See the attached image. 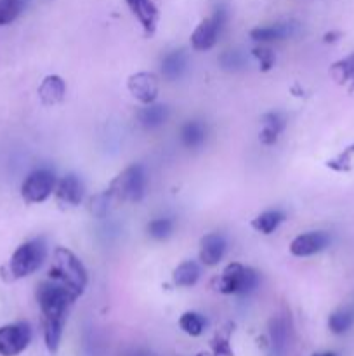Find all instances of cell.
I'll use <instances>...</instances> for the list:
<instances>
[{
  "instance_id": "obj_1",
  "label": "cell",
  "mask_w": 354,
  "mask_h": 356,
  "mask_svg": "<svg viewBox=\"0 0 354 356\" xmlns=\"http://www.w3.org/2000/svg\"><path fill=\"white\" fill-rule=\"evenodd\" d=\"M49 277L58 284L65 285L76 296H82L87 287V270L82 261L66 247H58L54 250V261L49 270Z\"/></svg>"
},
{
  "instance_id": "obj_2",
  "label": "cell",
  "mask_w": 354,
  "mask_h": 356,
  "mask_svg": "<svg viewBox=\"0 0 354 356\" xmlns=\"http://www.w3.org/2000/svg\"><path fill=\"white\" fill-rule=\"evenodd\" d=\"M110 193L113 200L128 202V204H137L144 198L148 190V174L141 163L127 167L124 172L118 174L110 184Z\"/></svg>"
},
{
  "instance_id": "obj_3",
  "label": "cell",
  "mask_w": 354,
  "mask_h": 356,
  "mask_svg": "<svg viewBox=\"0 0 354 356\" xmlns=\"http://www.w3.org/2000/svg\"><path fill=\"white\" fill-rule=\"evenodd\" d=\"M78 298L58 282H44L37 287V302L40 306L42 316H65L73 301Z\"/></svg>"
},
{
  "instance_id": "obj_4",
  "label": "cell",
  "mask_w": 354,
  "mask_h": 356,
  "mask_svg": "<svg viewBox=\"0 0 354 356\" xmlns=\"http://www.w3.org/2000/svg\"><path fill=\"white\" fill-rule=\"evenodd\" d=\"M45 257H47V245H45L44 238L24 242L23 245L14 250L12 257H10V273H12L14 278L30 277L31 273H35L44 264Z\"/></svg>"
},
{
  "instance_id": "obj_5",
  "label": "cell",
  "mask_w": 354,
  "mask_h": 356,
  "mask_svg": "<svg viewBox=\"0 0 354 356\" xmlns=\"http://www.w3.org/2000/svg\"><path fill=\"white\" fill-rule=\"evenodd\" d=\"M259 285V275L252 268L239 263H231L224 268L221 278L217 280V291L221 294H250Z\"/></svg>"
},
{
  "instance_id": "obj_6",
  "label": "cell",
  "mask_w": 354,
  "mask_h": 356,
  "mask_svg": "<svg viewBox=\"0 0 354 356\" xmlns=\"http://www.w3.org/2000/svg\"><path fill=\"white\" fill-rule=\"evenodd\" d=\"M229 10L226 6H217L212 16L205 17L196 28H194L193 35H191V47L194 51H208L215 45L219 35L224 30L226 23H228Z\"/></svg>"
},
{
  "instance_id": "obj_7",
  "label": "cell",
  "mask_w": 354,
  "mask_h": 356,
  "mask_svg": "<svg viewBox=\"0 0 354 356\" xmlns=\"http://www.w3.org/2000/svg\"><path fill=\"white\" fill-rule=\"evenodd\" d=\"M56 190V176L49 169H38L28 174L21 184V197L26 204H42Z\"/></svg>"
},
{
  "instance_id": "obj_8",
  "label": "cell",
  "mask_w": 354,
  "mask_h": 356,
  "mask_svg": "<svg viewBox=\"0 0 354 356\" xmlns=\"http://www.w3.org/2000/svg\"><path fill=\"white\" fill-rule=\"evenodd\" d=\"M31 341L28 323H10L0 327V356H17L23 353Z\"/></svg>"
},
{
  "instance_id": "obj_9",
  "label": "cell",
  "mask_w": 354,
  "mask_h": 356,
  "mask_svg": "<svg viewBox=\"0 0 354 356\" xmlns=\"http://www.w3.org/2000/svg\"><path fill=\"white\" fill-rule=\"evenodd\" d=\"M127 89L132 94V97L141 104H151L155 103L160 92L158 76L149 72L134 73V75L128 76Z\"/></svg>"
},
{
  "instance_id": "obj_10",
  "label": "cell",
  "mask_w": 354,
  "mask_h": 356,
  "mask_svg": "<svg viewBox=\"0 0 354 356\" xmlns=\"http://www.w3.org/2000/svg\"><path fill=\"white\" fill-rule=\"evenodd\" d=\"M330 245V235L325 232L302 233L297 238L292 240L290 252L295 257H309L321 252Z\"/></svg>"
},
{
  "instance_id": "obj_11",
  "label": "cell",
  "mask_w": 354,
  "mask_h": 356,
  "mask_svg": "<svg viewBox=\"0 0 354 356\" xmlns=\"http://www.w3.org/2000/svg\"><path fill=\"white\" fill-rule=\"evenodd\" d=\"M228 242L221 233H208L200 240V261L205 266H215L224 257Z\"/></svg>"
},
{
  "instance_id": "obj_12",
  "label": "cell",
  "mask_w": 354,
  "mask_h": 356,
  "mask_svg": "<svg viewBox=\"0 0 354 356\" xmlns=\"http://www.w3.org/2000/svg\"><path fill=\"white\" fill-rule=\"evenodd\" d=\"M125 2H127L130 13L135 16V19L141 23L144 33H155L156 24H158V9L153 3V0H125Z\"/></svg>"
},
{
  "instance_id": "obj_13",
  "label": "cell",
  "mask_w": 354,
  "mask_h": 356,
  "mask_svg": "<svg viewBox=\"0 0 354 356\" xmlns=\"http://www.w3.org/2000/svg\"><path fill=\"white\" fill-rule=\"evenodd\" d=\"M56 198L61 204L71 205V207L82 204L83 184L80 177H76L75 174H68V176L62 177L58 183V186H56Z\"/></svg>"
},
{
  "instance_id": "obj_14",
  "label": "cell",
  "mask_w": 354,
  "mask_h": 356,
  "mask_svg": "<svg viewBox=\"0 0 354 356\" xmlns=\"http://www.w3.org/2000/svg\"><path fill=\"white\" fill-rule=\"evenodd\" d=\"M38 97L44 106H54L65 101L66 83L59 75H47L38 86Z\"/></svg>"
},
{
  "instance_id": "obj_15",
  "label": "cell",
  "mask_w": 354,
  "mask_h": 356,
  "mask_svg": "<svg viewBox=\"0 0 354 356\" xmlns=\"http://www.w3.org/2000/svg\"><path fill=\"white\" fill-rule=\"evenodd\" d=\"M297 33V23H276L269 24V26H257L250 30V38L255 42H273V40H283V38L292 37Z\"/></svg>"
},
{
  "instance_id": "obj_16",
  "label": "cell",
  "mask_w": 354,
  "mask_h": 356,
  "mask_svg": "<svg viewBox=\"0 0 354 356\" xmlns=\"http://www.w3.org/2000/svg\"><path fill=\"white\" fill-rule=\"evenodd\" d=\"M285 127H287V118L280 111H269L262 117V131L259 134V141L264 146H273Z\"/></svg>"
},
{
  "instance_id": "obj_17",
  "label": "cell",
  "mask_w": 354,
  "mask_h": 356,
  "mask_svg": "<svg viewBox=\"0 0 354 356\" xmlns=\"http://www.w3.org/2000/svg\"><path fill=\"white\" fill-rule=\"evenodd\" d=\"M65 316H42V325H44V341L45 346L51 353H56L65 329Z\"/></svg>"
},
{
  "instance_id": "obj_18",
  "label": "cell",
  "mask_w": 354,
  "mask_h": 356,
  "mask_svg": "<svg viewBox=\"0 0 354 356\" xmlns=\"http://www.w3.org/2000/svg\"><path fill=\"white\" fill-rule=\"evenodd\" d=\"M169 118V108L163 106V104H144V108L137 111V120L139 124L144 129H158L160 125H163Z\"/></svg>"
},
{
  "instance_id": "obj_19",
  "label": "cell",
  "mask_w": 354,
  "mask_h": 356,
  "mask_svg": "<svg viewBox=\"0 0 354 356\" xmlns=\"http://www.w3.org/2000/svg\"><path fill=\"white\" fill-rule=\"evenodd\" d=\"M187 70V56L184 51H172L163 56L162 59V75L167 80H177L184 75Z\"/></svg>"
},
{
  "instance_id": "obj_20",
  "label": "cell",
  "mask_w": 354,
  "mask_h": 356,
  "mask_svg": "<svg viewBox=\"0 0 354 356\" xmlns=\"http://www.w3.org/2000/svg\"><path fill=\"white\" fill-rule=\"evenodd\" d=\"M205 139H207V127H205L203 122L191 120L180 129V141L186 148H200Z\"/></svg>"
},
{
  "instance_id": "obj_21",
  "label": "cell",
  "mask_w": 354,
  "mask_h": 356,
  "mask_svg": "<svg viewBox=\"0 0 354 356\" xmlns=\"http://www.w3.org/2000/svg\"><path fill=\"white\" fill-rule=\"evenodd\" d=\"M201 268L200 264L194 261H184L183 264L174 270L172 280L177 287H193L198 280H200Z\"/></svg>"
},
{
  "instance_id": "obj_22",
  "label": "cell",
  "mask_w": 354,
  "mask_h": 356,
  "mask_svg": "<svg viewBox=\"0 0 354 356\" xmlns=\"http://www.w3.org/2000/svg\"><path fill=\"white\" fill-rule=\"evenodd\" d=\"M285 218L287 216L281 211H266L257 216L255 219H252V228L262 235H271L285 221Z\"/></svg>"
},
{
  "instance_id": "obj_23",
  "label": "cell",
  "mask_w": 354,
  "mask_h": 356,
  "mask_svg": "<svg viewBox=\"0 0 354 356\" xmlns=\"http://www.w3.org/2000/svg\"><path fill=\"white\" fill-rule=\"evenodd\" d=\"M330 75L337 83H346L354 79V52L340 61L333 63L330 68Z\"/></svg>"
},
{
  "instance_id": "obj_24",
  "label": "cell",
  "mask_w": 354,
  "mask_h": 356,
  "mask_svg": "<svg viewBox=\"0 0 354 356\" xmlns=\"http://www.w3.org/2000/svg\"><path fill=\"white\" fill-rule=\"evenodd\" d=\"M26 7V0H0V26L10 24Z\"/></svg>"
},
{
  "instance_id": "obj_25",
  "label": "cell",
  "mask_w": 354,
  "mask_h": 356,
  "mask_svg": "<svg viewBox=\"0 0 354 356\" xmlns=\"http://www.w3.org/2000/svg\"><path fill=\"white\" fill-rule=\"evenodd\" d=\"M354 323V313L351 309H339V312L332 313L328 318V327L333 334L340 336L346 334L347 330L353 327Z\"/></svg>"
},
{
  "instance_id": "obj_26",
  "label": "cell",
  "mask_w": 354,
  "mask_h": 356,
  "mask_svg": "<svg viewBox=\"0 0 354 356\" xmlns=\"http://www.w3.org/2000/svg\"><path fill=\"white\" fill-rule=\"evenodd\" d=\"M179 327L191 337H198L201 336L205 329V320L201 318V315L193 312H186L180 315L179 318Z\"/></svg>"
},
{
  "instance_id": "obj_27",
  "label": "cell",
  "mask_w": 354,
  "mask_h": 356,
  "mask_svg": "<svg viewBox=\"0 0 354 356\" xmlns=\"http://www.w3.org/2000/svg\"><path fill=\"white\" fill-rule=\"evenodd\" d=\"M111 200H113V197H111L110 190L101 191V193L94 195V197L90 198V202H89V212L94 216V218H97V219L106 218L108 211H110Z\"/></svg>"
},
{
  "instance_id": "obj_28",
  "label": "cell",
  "mask_w": 354,
  "mask_h": 356,
  "mask_svg": "<svg viewBox=\"0 0 354 356\" xmlns=\"http://www.w3.org/2000/svg\"><path fill=\"white\" fill-rule=\"evenodd\" d=\"M172 229H174L172 219H167V218L153 219V221L148 225L149 236L155 240L169 238V236L172 235Z\"/></svg>"
},
{
  "instance_id": "obj_29",
  "label": "cell",
  "mask_w": 354,
  "mask_h": 356,
  "mask_svg": "<svg viewBox=\"0 0 354 356\" xmlns=\"http://www.w3.org/2000/svg\"><path fill=\"white\" fill-rule=\"evenodd\" d=\"M219 65H221L224 70L236 72V70L245 66V56L238 51H224L221 56H219Z\"/></svg>"
},
{
  "instance_id": "obj_30",
  "label": "cell",
  "mask_w": 354,
  "mask_h": 356,
  "mask_svg": "<svg viewBox=\"0 0 354 356\" xmlns=\"http://www.w3.org/2000/svg\"><path fill=\"white\" fill-rule=\"evenodd\" d=\"M252 56L259 61L260 72H269V70L274 66V63H276V56H274L273 49L264 47V45L253 49Z\"/></svg>"
},
{
  "instance_id": "obj_31",
  "label": "cell",
  "mask_w": 354,
  "mask_h": 356,
  "mask_svg": "<svg viewBox=\"0 0 354 356\" xmlns=\"http://www.w3.org/2000/svg\"><path fill=\"white\" fill-rule=\"evenodd\" d=\"M339 37H340V33H337V31H332V33H326L323 40H325L326 44H332V42L339 40Z\"/></svg>"
},
{
  "instance_id": "obj_32",
  "label": "cell",
  "mask_w": 354,
  "mask_h": 356,
  "mask_svg": "<svg viewBox=\"0 0 354 356\" xmlns=\"http://www.w3.org/2000/svg\"><path fill=\"white\" fill-rule=\"evenodd\" d=\"M312 356H337L335 353H330V351H326V353H316V355H312Z\"/></svg>"
},
{
  "instance_id": "obj_33",
  "label": "cell",
  "mask_w": 354,
  "mask_h": 356,
  "mask_svg": "<svg viewBox=\"0 0 354 356\" xmlns=\"http://www.w3.org/2000/svg\"><path fill=\"white\" fill-rule=\"evenodd\" d=\"M198 356H212V355H208V353H200Z\"/></svg>"
}]
</instances>
